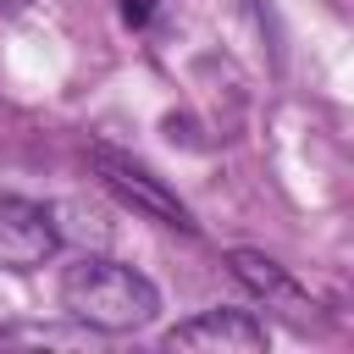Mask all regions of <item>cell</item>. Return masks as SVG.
Returning a JSON list of instances; mask_svg holds the SVG:
<instances>
[{"mask_svg": "<svg viewBox=\"0 0 354 354\" xmlns=\"http://www.w3.org/2000/svg\"><path fill=\"white\" fill-rule=\"evenodd\" d=\"M61 304H66V315H77L94 332H138V326L155 321L160 293H155V282L144 271L100 260V254H83L61 277Z\"/></svg>", "mask_w": 354, "mask_h": 354, "instance_id": "obj_1", "label": "cell"}, {"mask_svg": "<svg viewBox=\"0 0 354 354\" xmlns=\"http://www.w3.org/2000/svg\"><path fill=\"white\" fill-rule=\"evenodd\" d=\"M88 166H94V177H100L127 210H138V216H149V221H160V227L194 232L188 205H183V199H177L149 166H138L133 155H122V149H111V144H88Z\"/></svg>", "mask_w": 354, "mask_h": 354, "instance_id": "obj_2", "label": "cell"}, {"mask_svg": "<svg viewBox=\"0 0 354 354\" xmlns=\"http://www.w3.org/2000/svg\"><path fill=\"white\" fill-rule=\"evenodd\" d=\"M61 232H55V210L22 199V194H0V266L11 271H33L55 254Z\"/></svg>", "mask_w": 354, "mask_h": 354, "instance_id": "obj_3", "label": "cell"}, {"mask_svg": "<svg viewBox=\"0 0 354 354\" xmlns=\"http://www.w3.org/2000/svg\"><path fill=\"white\" fill-rule=\"evenodd\" d=\"M166 348H188V354H260L266 348V326L249 310H205L194 321H177L166 332Z\"/></svg>", "mask_w": 354, "mask_h": 354, "instance_id": "obj_4", "label": "cell"}, {"mask_svg": "<svg viewBox=\"0 0 354 354\" xmlns=\"http://www.w3.org/2000/svg\"><path fill=\"white\" fill-rule=\"evenodd\" d=\"M227 266H232V277H238L266 310H277L282 321H293V326H310V321H315V299H310L277 260H266L260 249H232Z\"/></svg>", "mask_w": 354, "mask_h": 354, "instance_id": "obj_5", "label": "cell"}, {"mask_svg": "<svg viewBox=\"0 0 354 354\" xmlns=\"http://www.w3.org/2000/svg\"><path fill=\"white\" fill-rule=\"evenodd\" d=\"M149 11H155V0H122V17L138 28V22H149Z\"/></svg>", "mask_w": 354, "mask_h": 354, "instance_id": "obj_6", "label": "cell"}]
</instances>
